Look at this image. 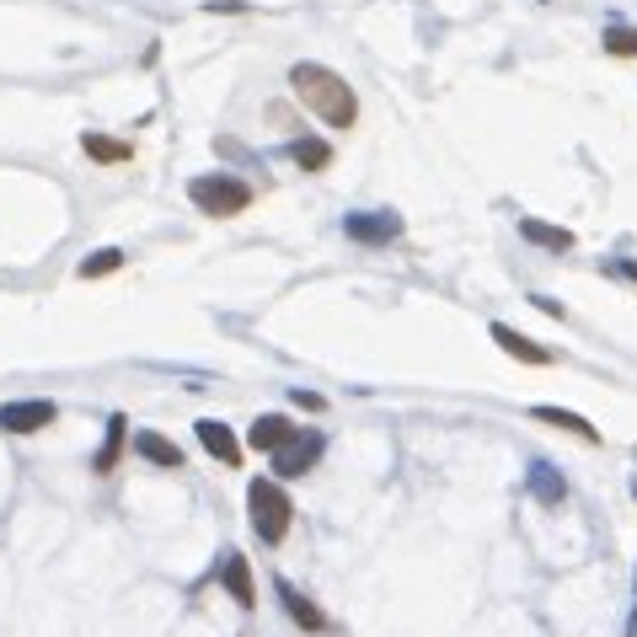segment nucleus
Listing matches in <instances>:
<instances>
[{
  "instance_id": "1",
  "label": "nucleus",
  "mask_w": 637,
  "mask_h": 637,
  "mask_svg": "<svg viewBox=\"0 0 637 637\" xmlns=\"http://www.w3.org/2000/svg\"><path fill=\"white\" fill-rule=\"evenodd\" d=\"M290 87H295V97H301L316 119L333 123V129H354V119H360L354 87H348L337 70H327V64H295V70H290Z\"/></svg>"
},
{
  "instance_id": "2",
  "label": "nucleus",
  "mask_w": 637,
  "mask_h": 637,
  "mask_svg": "<svg viewBox=\"0 0 637 637\" xmlns=\"http://www.w3.org/2000/svg\"><path fill=\"white\" fill-rule=\"evenodd\" d=\"M246 509H252V530H257L269 546H279L284 536H290L295 504H290V493L273 483V477H257V483L246 487Z\"/></svg>"
},
{
  "instance_id": "3",
  "label": "nucleus",
  "mask_w": 637,
  "mask_h": 637,
  "mask_svg": "<svg viewBox=\"0 0 637 637\" xmlns=\"http://www.w3.org/2000/svg\"><path fill=\"white\" fill-rule=\"evenodd\" d=\"M188 199H193L199 214L231 220V214H242L246 204H252V188H246L242 178H231V172H204V178L188 182Z\"/></svg>"
},
{
  "instance_id": "4",
  "label": "nucleus",
  "mask_w": 637,
  "mask_h": 637,
  "mask_svg": "<svg viewBox=\"0 0 637 637\" xmlns=\"http://www.w3.org/2000/svg\"><path fill=\"white\" fill-rule=\"evenodd\" d=\"M322 461V434H305V428H295L279 451H273V472L279 477H305L311 466Z\"/></svg>"
},
{
  "instance_id": "5",
  "label": "nucleus",
  "mask_w": 637,
  "mask_h": 637,
  "mask_svg": "<svg viewBox=\"0 0 637 637\" xmlns=\"http://www.w3.org/2000/svg\"><path fill=\"white\" fill-rule=\"evenodd\" d=\"M54 418H60V407H54V402H43V396L6 402V407H0V428H6V434H38V428H49Z\"/></svg>"
},
{
  "instance_id": "6",
  "label": "nucleus",
  "mask_w": 637,
  "mask_h": 637,
  "mask_svg": "<svg viewBox=\"0 0 637 637\" xmlns=\"http://www.w3.org/2000/svg\"><path fill=\"white\" fill-rule=\"evenodd\" d=\"M487 333H493V343H498L509 360H519V364H552V348H542L536 337H525L519 327H509V322H493Z\"/></svg>"
},
{
  "instance_id": "7",
  "label": "nucleus",
  "mask_w": 637,
  "mask_h": 637,
  "mask_svg": "<svg viewBox=\"0 0 637 637\" xmlns=\"http://www.w3.org/2000/svg\"><path fill=\"white\" fill-rule=\"evenodd\" d=\"M348 236H354V242H392V236H402V220L386 210L348 214Z\"/></svg>"
},
{
  "instance_id": "8",
  "label": "nucleus",
  "mask_w": 637,
  "mask_h": 637,
  "mask_svg": "<svg viewBox=\"0 0 637 637\" xmlns=\"http://www.w3.org/2000/svg\"><path fill=\"white\" fill-rule=\"evenodd\" d=\"M199 445H204L214 461H225V466H242V439L220 424V418H204V424H199Z\"/></svg>"
},
{
  "instance_id": "9",
  "label": "nucleus",
  "mask_w": 637,
  "mask_h": 637,
  "mask_svg": "<svg viewBox=\"0 0 637 637\" xmlns=\"http://www.w3.org/2000/svg\"><path fill=\"white\" fill-rule=\"evenodd\" d=\"M220 578H225V589H231V600L242 610L257 606V584H252V568H246V557L242 552H231L225 563H220Z\"/></svg>"
},
{
  "instance_id": "10",
  "label": "nucleus",
  "mask_w": 637,
  "mask_h": 637,
  "mask_svg": "<svg viewBox=\"0 0 637 637\" xmlns=\"http://www.w3.org/2000/svg\"><path fill=\"white\" fill-rule=\"evenodd\" d=\"M134 455H145L151 466H166V472H182V451L166 434H155V428H140V434H134Z\"/></svg>"
},
{
  "instance_id": "11",
  "label": "nucleus",
  "mask_w": 637,
  "mask_h": 637,
  "mask_svg": "<svg viewBox=\"0 0 637 637\" xmlns=\"http://www.w3.org/2000/svg\"><path fill=\"white\" fill-rule=\"evenodd\" d=\"M530 418H536V424L563 428V434H574V439H584V445H600V428L589 424V418H578V413H563V407H530Z\"/></svg>"
},
{
  "instance_id": "12",
  "label": "nucleus",
  "mask_w": 637,
  "mask_h": 637,
  "mask_svg": "<svg viewBox=\"0 0 637 637\" xmlns=\"http://www.w3.org/2000/svg\"><path fill=\"white\" fill-rule=\"evenodd\" d=\"M290 434H295V424H290V418H279V413H263V418H257V424H252V434H246V445H252V451H279V445H284V439H290Z\"/></svg>"
},
{
  "instance_id": "13",
  "label": "nucleus",
  "mask_w": 637,
  "mask_h": 637,
  "mask_svg": "<svg viewBox=\"0 0 637 637\" xmlns=\"http://www.w3.org/2000/svg\"><path fill=\"white\" fill-rule=\"evenodd\" d=\"M123 439H129V418H123V413H113V418H108V439H102V451H97V461H91V472H97V477H108V472L119 466Z\"/></svg>"
},
{
  "instance_id": "14",
  "label": "nucleus",
  "mask_w": 637,
  "mask_h": 637,
  "mask_svg": "<svg viewBox=\"0 0 637 637\" xmlns=\"http://www.w3.org/2000/svg\"><path fill=\"white\" fill-rule=\"evenodd\" d=\"M519 236H525V242H536V246H546V252H568V246H574V231L546 225V220H536V214H525V220H519Z\"/></svg>"
},
{
  "instance_id": "15",
  "label": "nucleus",
  "mask_w": 637,
  "mask_h": 637,
  "mask_svg": "<svg viewBox=\"0 0 637 637\" xmlns=\"http://www.w3.org/2000/svg\"><path fill=\"white\" fill-rule=\"evenodd\" d=\"M530 493H536L542 504H563L568 483H563V477H557V472H552L546 461H536V466H530Z\"/></svg>"
},
{
  "instance_id": "16",
  "label": "nucleus",
  "mask_w": 637,
  "mask_h": 637,
  "mask_svg": "<svg viewBox=\"0 0 637 637\" xmlns=\"http://www.w3.org/2000/svg\"><path fill=\"white\" fill-rule=\"evenodd\" d=\"M279 595H284V610H290V616H295V621H301V627H311V633H316V627H322V621H327V616H322V610L311 606V600H305L301 589H290V584H279Z\"/></svg>"
},
{
  "instance_id": "17",
  "label": "nucleus",
  "mask_w": 637,
  "mask_h": 637,
  "mask_svg": "<svg viewBox=\"0 0 637 637\" xmlns=\"http://www.w3.org/2000/svg\"><path fill=\"white\" fill-rule=\"evenodd\" d=\"M290 155H295V166H305V172H322V166L333 161V145H327V140H295Z\"/></svg>"
},
{
  "instance_id": "18",
  "label": "nucleus",
  "mask_w": 637,
  "mask_h": 637,
  "mask_svg": "<svg viewBox=\"0 0 637 637\" xmlns=\"http://www.w3.org/2000/svg\"><path fill=\"white\" fill-rule=\"evenodd\" d=\"M119 269H123V252L102 246V252H91L87 263H81V279H102V273H119Z\"/></svg>"
},
{
  "instance_id": "19",
  "label": "nucleus",
  "mask_w": 637,
  "mask_h": 637,
  "mask_svg": "<svg viewBox=\"0 0 637 637\" xmlns=\"http://www.w3.org/2000/svg\"><path fill=\"white\" fill-rule=\"evenodd\" d=\"M87 155H97V161H129V145H123V140H102V134H87Z\"/></svg>"
},
{
  "instance_id": "20",
  "label": "nucleus",
  "mask_w": 637,
  "mask_h": 637,
  "mask_svg": "<svg viewBox=\"0 0 637 637\" xmlns=\"http://www.w3.org/2000/svg\"><path fill=\"white\" fill-rule=\"evenodd\" d=\"M600 43H606L610 54H637V28H606Z\"/></svg>"
},
{
  "instance_id": "21",
  "label": "nucleus",
  "mask_w": 637,
  "mask_h": 637,
  "mask_svg": "<svg viewBox=\"0 0 637 637\" xmlns=\"http://www.w3.org/2000/svg\"><path fill=\"white\" fill-rule=\"evenodd\" d=\"M621 273H627V279H637V263H621Z\"/></svg>"
},
{
  "instance_id": "22",
  "label": "nucleus",
  "mask_w": 637,
  "mask_h": 637,
  "mask_svg": "<svg viewBox=\"0 0 637 637\" xmlns=\"http://www.w3.org/2000/svg\"><path fill=\"white\" fill-rule=\"evenodd\" d=\"M633 493H637V487H633Z\"/></svg>"
}]
</instances>
